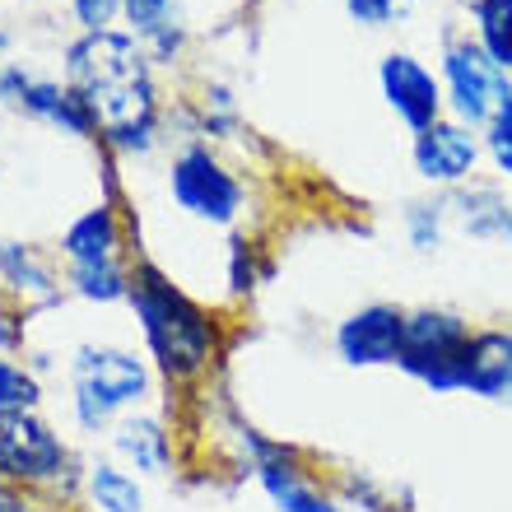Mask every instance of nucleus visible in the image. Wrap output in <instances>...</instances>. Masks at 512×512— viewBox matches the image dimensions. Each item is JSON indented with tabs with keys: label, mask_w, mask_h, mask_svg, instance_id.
Masks as SVG:
<instances>
[{
	"label": "nucleus",
	"mask_w": 512,
	"mask_h": 512,
	"mask_svg": "<svg viewBox=\"0 0 512 512\" xmlns=\"http://www.w3.org/2000/svg\"><path fill=\"white\" fill-rule=\"evenodd\" d=\"M443 215H447L443 201H415L405 210V229H410L415 252H438L443 247Z\"/></svg>",
	"instance_id": "nucleus-23"
},
{
	"label": "nucleus",
	"mask_w": 512,
	"mask_h": 512,
	"mask_svg": "<svg viewBox=\"0 0 512 512\" xmlns=\"http://www.w3.org/2000/svg\"><path fill=\"white\" fill-rule=\"evenodd\" d=\"M70 5H75V19L84 33H103L122 14V0H70Z\"/></svg>",
	"instance_id": "nucleus-27"
},
{
	"label": "nucleus",
	"mask_w": 512,
	"mask_h": 512,
	"mask_svg": "<svg viewBox=\"0 0 512 512\" xmlns=\"http://www.w3.org/2000/svg\"><path fill=\"white\" fill-rule=\"evenodd\" d=\"M461 229L480 243H508L512 247V205L499 187H471L457 196Z\"/></svg>",
	"instance_id": "nucleus-16"
},
{
	"label": "nucleus",
	"mask_w": 512,
	"mask_h": 512,
	"mask_svg": "<svg viewBox=\"0 0 512 512\" xmlns=\"http://www.w3.org/2000/svg\"><path fill=\"white\" fill-rule=\"evenodd\" d=\"M0 280L10 284L14 294H24L28 303H38V308L56 303V294H61L52 266L28 243H0Z\"/></svg>",
	"instance_id": "nucleus-17"
},
{
	"label": "nucleus",
	"mask_w": 512,
	"mask_h": 512,
	"mask_svg": "<svg viewBox=\"0 0 512 512\" xmlns=\"http://www.w3.org/2000/svg\"><path fill=\"white\" fill-rule=\"evenodd\" d=\"M84 494L94 512H145V489L122 461H94L84 471Z\"/></svg>",
	"instance_id": "nucleus-18"
},
{
	"label": "nucleus",
	"mask_w": 512,
	"mask_h": 512,
	"mask_svg": "<svg viewBox=\"0 0 512 512\" xmlns=\"http://www.w3.org/2000/svg\"><path fill=\"white\" fill-rule=\"evenodd\" d=\"M471 322L447 308L405 312V336L396 368L424 382L429 391H461L466 378V350H471Z\"/></svg>",
	"instance_id": "nucleus-4"
},
{
	"label": "nucleus",
	"mask_w": 512,
	"mask_h": 512,
	"mask_svg": "<svg viewBox=\"0 0 512 512\" xmlns=\"http://www.w3.org/2000/svg\"><path fill=\"white\" fill-rule=\"evenodd\" d=\"M19 112H28V117H42V122L61 126L66 135H94V122H89V112H84V103L75 98V89H70V84L28 80L24 98H19Z\"/></svg>",
	"instance_id": "nucleus-15"
},
{
	"label": "nucleus",
	"mask_w": 512,
	"mask_h": 512,
	"mask_svg": "<svg viewBox=\"0 0 512 512\" xmlns=\"http://www.w3.org/2000/svg\"><path fill=\"white\" fill-rule=\"evenodd\" d=\"M66 471L70 447L61 443V433L38 410L0 419V480L24 489H47L56 480H66Z\"/></svg>",
	"instance_id": "nucleus-6"
},
{
	"label": "nucleus",
	"mask_w": 512,
	"mask_h": 512,
	"mask_svg": "<svg viewBox=\"0 0 512 512\" xmlns=\"http://www.w3.org/2000/svg\"><path fill=\"white\" fill-rule=\"evenodd\" d=\"M443 94L461 126H494L512 112V75L471 38H452L443 52Z\"/></svg>",
	"instance_id": "nucleus-5"
},
{
	"label": "nucleus",
	"mask_w": 512,
	"mask_h": 512,
	"mask_svg": "<svg viewBox=\"0 0 512 512\" xmlns=\"http://www.w3.org/2000/svg\"><path fill=\"white\" fill-rule=\"evenodd\" d=\"M382 98L415 135L429 131L433 122H443V80L410 52H391L382 61Z\"/></svg>",
	"instance_id": "nucleus-10"
},
{
	"label": "nucleus",
	"mask_w": 512,
	"mask_h": 512,
	"mask_svg": "<svg viewBox=\"0 0 512 512\" xmlns=\"http://www.w3.org/2000/svg\"><path fill=\"white\" fill-rule=\"evenodd\" d=\"M66 84L112 149L140 154L154 145L159 98H154L149 56L135 33H117V28L80 33L66 52Z\"/></svg>",
	"instance_id": "nucleus-1"
},
{
	"label": "nucleus",
	"mask_w": 512,
	"mask_h": 512,
	"mask_svg": "<svg viewBox=\"0 0 512 512\" xmlns=\"http://www.w3.org/2000/svg\"><path fill=\"white\" fill-rule=\"evenodd\" d=\"M126 303L135 308V322L145 331L149 359L168 382H196L205 368L215 364L219 354V326L215 317L177 289L159 266H140L131 270V294Z\"/></svg>",
	"instance_id": "nucleus-2"
},
{
	"label": "nucleus",
	"mask_w": 512,
	"mask_h": 512,
	"mask_svg": "<svg viewBox=\"0 0 512 512\" xmlns=\"http://www.w3.org/2000/svg\"><path fill=\"white\" fill-rule=\"evenodd\" d=\"M405 312L391 303H368L336 326V354L350 368H387L401 359Z\"/></svg>",
	"instance_id": "nucleus-9"
},
{
	"label": "nucleus",
	"mask_w": 512,
	"mask_h": 512,
	"mask_svg": "<svg viewBox=\"0 0 512 512\" xmlns=\"http://www.w3.org/2000/svg\"><path fill=\"white\" fill-rule=\"evenodd\" d=\"M266 275H270V266H256V247H247L243 238H233V247H229V289L233 294H252Z\"/></svg>",
	"instance_id": "nucleus-24"
},
{
	"label": "nucleus",
	"mask_w": 512,
	"mask_h": 512,
	"mask_svg": "<svg viewBox=\"0 0 512 512\" xmlns=\"http://www.w3.org/2000/svg\"><path fill=\"white\" fill-rule=\"evenodd\" d=\"M112 452L140 475H163L173 466V438L154 415H126L112 424Z\"/></svg>",
	"instance_id": "nucleus-13"
},
{
	"label": "nucleus",
	"mask_w": 512,
	"mask_h": 512,
	"mask_svg": "<svg viewBox=\"0 0 512 512\" xmlns=\"http://www.w3.org/2000/svg\"><path fill=\"white\" fill-rule=\"evenodd\" d=\"M122 14L131 19L135 38L154 42L159 56H173L182 42V28L173 24V0H122Z\"/></svg>",
	"instance_id": "nucleus-19"
},
{
	"label": "nucleus",
	"mask_w": 512,
	"mask_h": 512,
	"mask_svg": "<svg viewBox=\"0 0 512 512\" xmlns=\"http://www.w3.org/2000/svg\"><path fill=\"white\" fill-rule=\"evenodd\" d=\"M345 10L368 28H387L405 14V0H345Z\"/></svg>",
	"instance_id": "nucleus-26"
},
{
	"label": "nucleus",
	"mask_w": 512,
	"mask_h": 512,
	"mask_svg": "<svg viewBox=\"0 0 512 512\" xmlns=\"http://www.w3.org/2000/svg\"><path fill=\"white\" fill-rule=\"evenodd\" d=\"M70 391H75V424L84 433H98L149 396V368L140 354L117 345H80L70 359Z\"/></svg>",
	"instance_id": "nucleus-3"
},
{
	"label": "nucleus",
	"mask_w": 512,
	"mask_h": 512,
	"mask_svg": "<svg viewBox=\"0 0 512 512\" xmlns=\"http://www.w3.org/2000/svg\"><path fill=\"white\" fill-rule=\"evenodd\" d=\"M168 187H173V201L191 219H205V224H233L238 210H243V182L210 154V145L182 149L173 159Z\"/></svg>",
	"instance_id": "nucleus-8"
},
{
	"label": "nucleus",
	"mask_w": 512,
	"mask_h": 512,
	"mask_svg": "<svg viewBox=\"0 0 512 512\" xmlns=\"http://www.w3.org/2000/svg\"><path fill=\"white\" fill-rule=\"evenodd\" d=\"M480 163V140L461 122H433L415 135V168L433 187H461Z\"/></svg>",
	"instance_id": "nucleus-11"
},
{
	"label": "nucleus",
	"mask_w": 512,
	"mask_h": 512,
	"mask_svg": "<svg viewBox=\"0 0 512 512\" xmlns=\"http://www.w3.org/2000/svg\"><path fill=\"white\" fill-rule=\"evenodd\" d=\"M461 391L494 405H512V326H489L471 336Z\"/></svg>",
	"instance_id": "nucleus-12"
},
{
	"label": "nucleus",
	"mask_w": 512,
	"mask_h": 512,
	"mask_svg": "<svg viewBox=\"0 0 512 512\" xmlns=\"http://www.w3.org/2000/svg\"><path fill=\"white\" fill-rule=\"evenodd\" d=\"M70 289L89 303H122L131 294V270L122 261H94V266H70Z\"/></svg>",
	"instance_id": "nucleus-21"
},
{
	"label": "nucleus",
	"mask_w": 512,
	"mask_h": 512,
	"mask_svg": "<svg viewBox=\"0 0 512 512\" xmlns=\"http://www.w3.org/2000/svg\"><path fill=\"white\" fill-rule=\"evenodd\" d=\"M117 247H122V219H117L112 201H98L94 210H84L61 238V252H66L70 266L117 261Z\"/></svg>",
	"instance_id": "nucleus-14"
},
{
	"label": "nucleus",
	"mask_w": 512,
	"mask_h": 512,
	"mask_svg": "<svg viewBox=\"0 0 512 512\" xmlns=\"http://www.w3.org/2000/svg\"><path fill=\"white\" fill-rule=\"evenodd\" d=\"M38 401H42L38 378H33L24 364L0 359V419H5V415H24V410H38Z\"/></svg>",
	"instance_id": "nucleus-22"
},
{
	"label": "nucleus",
	"mask_w": 512,
	"mask_h": 512,
	"mask_svg": "<svg viewBox=\"0 0 512 512\" xmlns=\"http://www.w3.org/2000/svg\"><path fill=\"white\" fill-rule=\"evenodd\" d=\"M340 503H359L364 512H401L391 503L387 489H378L368 475H345V480H340Z\"/></svg>",
	"instance_id": "nucleus-25"
},
{
	"label": "nucleus",
	"mask_w": 512,
	"mask_h": 512,
	"mask_svg": "<svg viewBox=\"0 0 512 512\" xmlns=\"http://www.w3.org/2000/svg\"><path fill=\"white\" fill-rule=\"evenodd\" d=\"M489 154H494V163H499L503 173L512 177V112L489 126Z\"/></svg>",
	"instance_id": "nucleus-29"
},
{
	"label": "nucleus",
	"mask_w": 512,
	"mask_h": 512,
	"mask_svg": "<svg viewBox=\"0 0 512 512\" xmlns=\"http://www.w3.org/2000/svg\"><path fill=\"white\" fill-rule=\"evenodd\" d=\"M0 512H56V508H52L47 499H38L33 489L0 480Z\"/></svg>",
	"instance_id": "nucleus-28"
},
{
	"label": "nucleus",
	"mask_w": 512,
	"mask_h": 512,
	"mask_svg": "<svg viewBox=\"0 0 512 512\" xmlns=\"http://www.w3.org/2000/svg\"><path fill=\"white\" fill-rule=\"evenodd\" d=\"M475 42L512 75V0H471Z\"/></svg>",
	"instance_id": "nucleus-20"
},
{
	"label": "nucleus",
	"mask_w": 512,
	"mask_h": 512,
	"mask_svg": "<svg viewBox=\"0 0 512 512\" xmlns=\"http://www.w3.org/2000/svg\"><path fill=\"white\" fill-rule=\"evenodd\" d=\"M10 52V33H0V56Z\"/></svg>",
	"instance_id": "nucleus-30"
},
{
	"label": "nucleus",
	"mask_w": 512,
	"mask_h": 512,
	"mask_svg": "<svg viewBox=\"0 0 512 512\" xmlns=\"http://www.w3.org/2000/svg\"><path fill=\"white\" fill-rule=\"evenodd\" d=\"M243 443L252 452V471L261 480V489H266V499L275 503V512H345L340 494H331L298 461V452L289 443H270L256 429H243Z\"/></svg>",
	"instance_id": "nucleus-7"
}]
</instances>
